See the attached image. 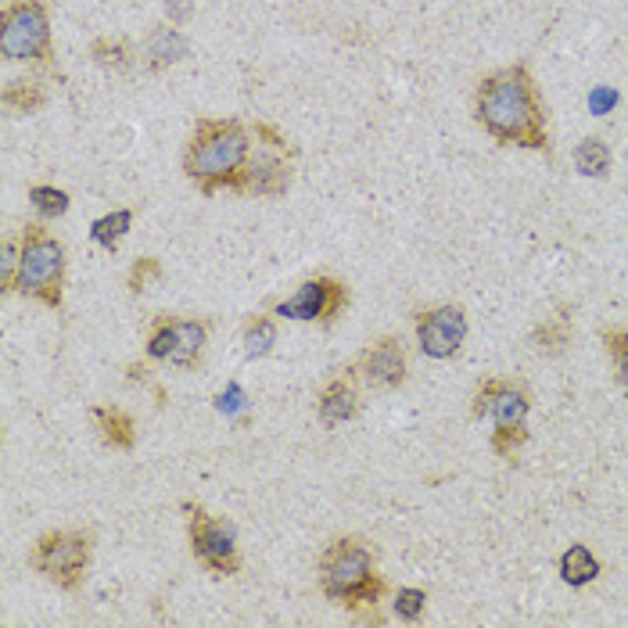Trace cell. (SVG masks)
<instances>
[{
	"instance_id": "6da1fadb",
	"label": "cell",
	"mask_w": 628,
	"mask_h": 628,
	"mask_svg": "<svg viewBox=\"0 0 628 628\" xmlns=\"http://www.w3.org/2000/svg\"><path fill=\"white\" fill-rule=\"evenodd\" d=\"M474 119L503 147H528V152L550 155L546 105L524 61L492 69L478 80Z\"/></svg>"
},
{
	"instance_id": "7a4b0ae2",
	"label": "cell",
	"mask_w": 628,
	"mask_h": 628,
	"mask_svg": "<svg viewBox=\"0 0 628 628\" xmlns=\"http://www.w3.org/2000/svg\"><path fill=\"white\" fill-rule=\"evenodd\" d=\"M252 130L233 116H202L183 147V177L205 198L219 191L238 194L244 169L252 162Z\"/></svg>"
},
{
	"instance_id": "3957f363",
	"label": "cell",
	"mask_w": 628,
	"mask_h": 628,
	"mask_svg": "<svg viewBox=\"0 0 628 628\" xmlns=\"http://www.w3.org/2000/svg\"><path fill=\"white\" fill-rule=\"evenodd\" d=\"M319 589L330 603L360 614L377 611L381 596H385V578L377 575L374 550L360 535H338L330 539L316 560Z\"/></svg>"
},
{
	"instance_id": "277c9868",
	"label": "cell",
	"mask_w": 628,
	"mask_h": 628,
	"mask_svg": "<svg viewBox=\"0 0 628 628\" xmlns=\"http://www.w3.org/2000/svg\"><path fill=\"white\" fill-rule=\"evenodd\" d=\"M15 291L47 305V310H61V299H65V244L44 224H26L19 230Z\"/></svg>"
},
{
	"instance_id": "5b68a950",
	"label": "cell",
	"mask_w": 628,
	"mask_h": 628,
	"mask_svg": "<svg viewBox=\"0 0 628 628\" xmlns=\"http://www.w3.org/2000/svg\"><path fill=\"white\" fill-rule=\"evenodd\" d=\"M0 58L58 72L51 4L47 0H8L0 11Z\"/></svg>"
},
{
	"instance_id": "8992f818",
	"label": "cell",
	"mask_w": 628,
	"mask_h": 628,
	"mask_svg": "<svg viewBox=\"0 0 628 628\" xmlns=\"http://www.w3.org/2000/svg\"><path fill=\"white\" fill-rule=\"evenodd\" d=\"M90 560H94L90 528H55V532H44L29 553V568L44 575L47 582H55L58 589H65V593L83 589Z\"/></svg>"
},
{
	"instance_id": "52a82bcc",
	"label": "cell",
	"mask_w": 628,
	"mask_h": 628,
	"mask_svg": "<svg viewBox=\"0 0 628 628\" xmlns=\"http://www.w3.org/2000/svg\"><path fill=\"white\" fill-rule=\"evenodd\" d=\"M188 535H191V553L205 571L216 578H230L241 571V553H238V528L227 517L208 514L205 507L188 503Z\"/></svg>"
},
{
	"instance_id": "ba28073f",
	"label": "cell",
	"mask_w": 628,
	"mask_h": 628,
	"mask_svg": "<svg viewBox=\"0 0 628 628\" xmlns=\"http://www.w3.org/2000/svg\"><path fill=\"white\" fill-rule=\"evenodd\" d=\"M349 310V285L338 277H310L302 280L299 291L291 299L274 305L277 319H299V324H319V327H335L338 316Z\"/></svg>"
},
{
	"instance_id": "9c48e42d",
	"label": "cell",
	"mask_w": 628,
	"mask_h": 628,
	"mask_svg": "<svg viewBox=\"0 0 628 628\" xmlns=\"http://www.w3.org/2000/svg\"><path fill=\"white\" fill-rule=\"evenodd\" d=\"M349 374L366 385L371 391H396L410 377V360H406V345L396 335H381L355 355Z\"/></svg>"
},
{
	"instance_id": "30bf717a",
	"label": "cell",
	"mask_w": 628,
	"mask_h": 628,
	"mask_svg": "<svg viewBox=\"0 0 628 628\" xmlns=\"http://www.w3.org/2000/svg\"><path fill=\"white\" fill-rule=\"evenodd\" d=\"M416 327V341H421V352L431 360H449V355L460 352V345L467 338V313L460 305H431L413 316Z\"/></svg>"
},
{
	"instance_id": "8fae6325",
	"label": "cell",
	"mask_w": 628,
	"mask_h": 628,
	"mask_svg": "<svg viewBox=\"0 0 628 628\" xmlns=\"http://www.w3.org/2000/svg\"><path fill=\"white\" fill-rule=\"evenodd\" d=\"M474 416H492L496 427H524L528 416V391L517 381H485L474 396Z\"/></svg>"
},
{
	"instance_id": "7c38bea8",
	"label": "cell",
	"mask_w": 628,
	"mask_h": 628,
	"mask_svg": "<svg viewBox=\"0 0 628 628\" xmlns=\"http://www.w3.org/2000/svg\"><path fill=\"white\" fill-rule=\"evenodd\" d=\"M291 162H294V158L277 155V152L252 155V162L241 177L238 194H244V198H280V194H288L291 183H294V166Z\"/></svg>"
},
{
	"instance_id": "4fadbf2b",
	"label": "cell",
	"mask_w": 628,
	"mask_h": 628,
	"mask_svg": "<svg viewBox=\"0 0 628 628\" xmlns=\"http://www.w3.org/2000/svg\"><path fill=\"white\" fill-rule=\"evenodd\" d=\"M355 413H360V388H355V377L345 371L338 377H330L324 391L316 396V416L324 427H341L349 424Z\"/></svg>"
},
{
	"instance_id": "5bb4252c",
	"label": "cell",
	"mask_w": 628,
	"mask_h": 628,
	"mask_svg": "<svg viewBox=\"0 0 628 628\" xmlns=\"http://www.w3.org/2000/svg\"><path fill=\"white\" fill-rule=\"evenodd\" d=\"M208 330H213V319H205V316H172L169 363L180 366V371H194V366L205 360Z\"/></svg>"
},
{
	"instance_id": "9a60e30c",
	"label": "cell",
	"mask_w": 628,
	"mask_h": 628,
	"mask_svg": "<svg viewBox=\"0 0 628 628\" xmlns=\"http://www.w3.org/2000/svg\"><path fill=\"white\" fill-rule=\"evenodd\" d=\"M188 51H191V40L180 33V26H166V22L147 29L144 47H141L147 72H166L172 65H180V61L188 58Z\"/></svg>"
},
{
	"instance_id": "2e32d148",
	"label": "cell",
	"mask_w": 628,
	"mask_h": 628,
	"mask_svg": "<svg viewBox=\"0 0 628 628\" xmlns=\"http://www.w3.org/2000/svg\"><path fill=\"white\" fill-rule=\"evenodd\" d=\"M94 421H97V431H101V442L108 449L130 452L137 446V424H133V416L126 410H119V406H97Z\"/></svg>"
},
{
	"instance_id": "e0dca14e",
	"label": "cell",
	"mask_w": 628,
	"mask_h": 628,
	"mask_svg": "<svg viewBox=\"0 0 628 628\" xmlns=\"http://www.w3.org/2000/svg\"><path fill=\"white\" fill-rule=\"evenodd\" d=\"M90 58H94V65L101 69V72H130L133 65H137V44L126 40V36H97V40L90 44Z\"/></svg>"
},
{
	"instance_id": "ac0fdd59",
	"label": "cell",
	"mask_w": 628,
	"mask_h": 628,
	"mask_svg": "<svg viewBox=\"0 0 628 628\" xmlns=\"http://www.w3.org/2000/svg\"><path fill=\"white\" fill-rule=\"evenodd\" d=\"M241 338H244V355H249V360H263V355L274 352V345H277V316L274 313L249 316L244 319Z\"/></svg>"
},
{
	"instance_id": "d6986e66",
	"label": "cell",
	"mask_w": 628,
	"mask_h": 628,
	"mask_svg": "<svg viewBox=\"0 0 628 628\" xmlns=\"http://www.w3.org/2000/svg\"><path fill=\"white\" fill-rule=\"evenodd\" d=\"M0 101L15 116H36L47 105V90L36 80H11L4 94H0Z\"/></svg>"
},
{
	"instance_id": "ffe728a7",
	"label": "cell",
	"mask_w": 628,
	"mask_h": 628,
	"mask_svg": "<svg viewBox=\"0 0 628 628\" xmlns=\"http://www.w3.org/2000/svg\"><path fill=\"white\" fill-rule=\"evenodd\" d=\"M130 227H133V208H116V213L94 219V224H90V241L97 244V249L116 252L119 244H122V238L130 233Z\"/></svg>"
},
{
	"instance_id": "44dd1931",
	"label": "cell",
	"mask_w": 628,
	"mask_h": 628,
	"mask_svg": "<svg viewBox=\"0 0 628 628\" xmlns=\"http://www.w3.org/2000/svg\"><path fill=\"white\" fill-rule=\"evenodd\" d=\"M560 578L568 585H589L593 578H600V560H596V553L582 546V543H575L568 553L560 557Z\"/></svg>"
},
{
	"instance_id": "7402d4cb",
	"label": "cell",
	"mask_w": 628,
	"mask_h": 628,
	"mask_svg": "<svg viewBox=\"0 0 628 628\" xmlns=\"http://www.w3.org/2000/svg\"><path fill=\"white\" fill-rule=\"evenodd\" d=\"M575 169L589 180H603L611 172V147L600 137H582L575 147Z\"/></svg>"
},
{
	"instance_id": "603a6c76",
	"label": "cell",
	"mask_w": 628,
	"mask_h": 628,
	"mask_svg": "<svg viewBox=\"0 0 628 628\" xmlns=\"http://www.w3.org/2000/svg\"><path fill=\"white\" fill-rule=\"evenodd\" d=\"M29 205L36 208V216H40V219H58V216L69 213L72 198H69V191L55 188V183H33Z\"/></svg>"
},
{
	"instance_id": "cb8c5ba5",
	"label": "cell",
	"mask_w": 628,
	"mask_h": 628,
	"mask_svg": "<svg viewBox=\"0 0 628 628\" xmlns=\"http://www.w3.org/2000/svg\"><path fill=\"white\" fill-rule=\"evenodd\" d=\"M532 341H535V349H539V352H546V355L564 352V349H568V345H571V324H568V316H553V319H546V324L532 335Z\"/></svg>"
},
{
	"instance_id": "d4e9b609",
	"label": "cell",
	"mask_w": 628,
	"mask_h": 628,
	"mask_svg": "<svg viewBox=\"0 0 628 628\" xmlns=\"http://www.w3.org/2000/svg\"><path fill=\"white\" fill-rule=\"evenodd\" d=\"M169 349H172V316L169 313H158L147 327V341H144V352L147 360L155 363H169Z\"/></svg>"
},
{
	"instance_id": "484cf974",
	"label": "cell",
	"mask_w": 628,
	"mask_h": 628,
	"mask_svg": "<svg viewBox=\"0 0 628 628\" xmlns=\"http://www.w3.org/2000/svg\"><path fill=\"white\" fill-rule=\"evenodd\" d=\"M155 280H162V263H158L155 255H144L130 266V277H126L130 294H144Z\"/></svg>"
},
{
	"instance_id": "4316f807",
	"label": "cell",
	"mask_w": 628,
	"mask_h": 628,
	"mask_svg": "<svg viewBox=\"0 0 628 628\" xmlns=\"http://www.w3.org/2000/svg\"><path fill=\"white\" fill-rule=\"evenodd\" d=\"M252 137H255L258 147H263V152H277V155L299 158V147H294L277 126H269V122H255V126H252Z\"/></svg>"
},
{
	"instance_id": "83f0119b",
	"label": "cell",
	"mask_w": 628,
	"mask_h": 628,
	"mask_svg": "<svg viewBox=\"0 0 628 628\" xmlns=\"http://www.w3.org/2000/svg\"><path fill=\"white\" fill-rule=\"evenodd\" d=\"M524 442H528L524 427H496L492 431V449H496V457H503V460H514V452L521 449Z\"/></svg>"
},
{
	"instance_id": "f1b7e54d",
	"label": "cell",
	"mask_w": 628,
	"mask_h": 628,
	"mask_svg": "<svg viewBox=\"0 0 628 628\" xmlns=\"http://www.w3.org/2000/svg\"><path fill=\"white\" fill-rule=\"evenodd\" d=\"M391 607H396V614L402 621H416L427 607V593H424V589H399Z\"/></svg>"
},
{
	"instance_id": "f546056e",
	"label": "cell",
	"mask_w": 628,
	"mask_h": 628,
	"mask_svg": "<svg viewBox=\"0 0 628 628\" xmlns=\"http://www.w3.org/2000/svg\"><path fill=\"white\" fill-rule=\"evenodd\" d=\"M15 277H19V238H8L4 258H0V291L4 294L15 291Z\"/></svg>"
},
{
	"instance_id": "4dcf8cb0",
	"label": "cell",
	"mask_w": 628,
	"mask_h": 628,
	"mask_svg": "<svg viewBox=\"0 0 628 628\" xmlns=\"http://www.w3.org/2000/svg\"><path fill=\"white\" fill-rule=\"evenodd\" d=\"M216 410H219V413H227V416L241 413V410H249V396H244V391H241L238 381H230V385L216 396Z\"/></svg>"
},
{
	"instance_id": "1f68e13d",
	"label": "cell",
	"mask_w": 628,
	"mask_h": 628,
	"mask_svg": "<svg viewBox=\"0 0 628 628\" xmlns=\"http://www.w3.org/2000/svg\"><path fill=\"white\" fill-rule=\"evenodd\" d=\"M194 8H198V0H166L169 26H188V22L194 19Z\"/></svg>"
},
{
	"instance_id": "d6a6232c",
	"label": "cell",
	"mask_w": 628,
	"mask_h": 628,
	"mask_svg": "<svg viewBox=\"0 0 628 628\" xmlns=\"http://www.w3.org/2000/svg\"><path fill=\"white\" fill-rule=\"evenodd\" d=\"M614 105H618V90H614V86H600V90L589 94V108H593L596 116H607Z\"/></svg>"
},
{
	"instance_id": "836d02e7",
	"label": "cell",
	"mask_w": 628,
	"mask_h": 628,
	"mask_svg": "<svg viewBox=\"0 0 628 628\" xmlns=\"http://www.w3.org/2000/svg\"><path fill=\"white\" fill-rule=\"evenodd\" d=\"M607 349L614 360H618V355L628 349V330H607Z\"/></svg>"
},
{
	"instance_id": "e575fe53",
	"label": "cell",
	"mask_w": 628,
	"mask_h": 628,
	"mask_svg": "<svg viewBox=\"0 0 628 628\" xmlns=\"http://www.w3.org/2000/svg\"><path fill=\"white\" fill-rule=\"evenodd\" d=\"M618 381H621V385L628 388V349L618 355Z\"/></svg>"
},
{
	"instance_id": "d590c367",
	"label": "cell",
	"mask_w": 628,
	"mask_h": 628,
	"mask_svg": "<svg viewBox=\"0 0 628 628\" xmlns=\"http://www.w3.org/2000/svg\"><path fill=\"white\" fill-rule=\"evenodd\" d=\"M147 374H152L147 366H137V363L130 366V381H147Z\"/></svg>"
}]
</instances>
